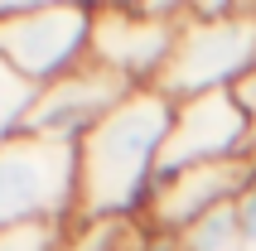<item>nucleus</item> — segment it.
I'll return each instance as SVG.
<instances>
[{"label":"nucleus","mask_w":256,"mask_h":251,"mask_svg":"<svg viewBox=\"0 0 256 251\" xmlns=\"http://www.w3.org/2000/svg\"><path fill=\"white\" fill-rule=\"evenodd\" d=\"M170 126L174 102L160 87H136L106 121L78 140V227L145 222Z\"/></svg>","instance_id":"1"},{"label":"nucleus","mask_w":256,"mask_h":251,"mask_svg":"<svg viewBox=\"0 0 256 251\" xmlns=\"http://www.w3.org/2000/svg\"><path fill=\"white\" fill-rule=\"evenodd\" d=\"M256 68V5L242 0H188L174 54L160 72V92L188 102L203 92H232Z\"/></svg>","instance_id":"2"},{"label":"nucleus","mask_w":256,"mask_h":251,"mask_svg":"<svg viewBox=\"0 0 256 251\" xmlns=\"http://www.w3.org/2000/svg\"><path fill=\"white\" fill-rule=\"evenodd\" d=\"M78 227V145L14 130L0 140V232Z\"/></svg>","instance_id":"3"},{"label":"nucleus","mask_w":256,"mask_h":251,"mask_svg":"<svg viewBox=\"0 0 256 251\" xmlns=\"http://www.w3.org/2000/svg\"><path fill=\"white\" fill-rule=\"evenodd\" d=\"M92 14L87 0H24L20 14L0 20V63L29 87H48L92 58Z\"/></svg>","instance_id":"4"},{"label":"nucleus","mask_w":256,"mask_h":251,"mask_svg":"<svg viewBox=\"0 0 256 251\" xmlns=\"http://www.w3.org/2000/svg\"><path fill=\"white\" fill-rule=\"evenodd\" d=\"M188 0H136V5H97L92 14V63L112 68L130 87H155L174 54V34Z\"/></svg>","instance_id":"5"},{"label":"nucleus","mask_w":256,"mask_h":251,"mask_svg":"<svg viewBox=\"0 0 256 251\" xmlns=\"http://www.w3.org/2000/svg\"><path fill=\"white\" fill-rule=\"evenodd\" d=\"M252 154H256V136L242 102L232 92H203V97L174 102V126L164 140V154H160V179L198 164L252 160Z\"/></svg>","instance_id":"6"},{"label":"nucleus","mask_w":256,"mask_h":251,"mask_svg":"<svg viewBox=\"0 0 256 251\" xmlns=\"http://www.w3.org/2000/svg\"><path fill=\"white\" fill-rule=\"evenodd\" d=\"M130 92H136V87H130L126 78H116L112 68H102V63L87 58L82 68L63 72L58 82H48V87L34 92L20 130L44 136V140H68V145H78V140H82L92 126L106 121Z\"/></svg>","instance_id":"7"},{"label":"nucleus","mask_w":256,"mask_h":251,"mask_svg":"<svg viewBox=\"0 0 256 251\" xmlns=\"http://www.w3.org/2000/svg\"><path fill=\"white\" fill-rule=\"evenodd\" d=\"M246 174H252V160H228V164H198V169L160 179L155 198L145 208V227L160 237H184L213 208L237 203V194L246 188Z\"/></svg>","instance_id":"8"},{"label":"nucleus","mask_w":256,"mask_h":251,"mask_svg":"<svg viewBox=\"0 0 256 251\" xmlns=\"http://www.w3.org/2000/svg\"><path fill=\"white\" fill-rule=\"evenodd\" d=\"M179 251H246L242 222H237V203H222L208 218H198L179 237Z\"/></svg>","instance_id":"9"},{"label":"nucleus","mask_w":256,"mask_h":251,"mask_svg":"<svg viewBox=\"0 0 256 251\" xmlns=\"http://www.w3.org/2000/svg\"><path fill=\"white\" fill-rule=\"evenodd\" d=\"M34 92H39V87H29L24 78H14V72L0 63V140H10L14 130H20V121H24Z\"/></svg>","instance_id":"10"},{"label":"nucleus","mask_w":256,"mask_h":251,"mask_svg":"<svg viewBox=\"0 0 256 251\" xmlns=\"http://www.w3.org/2000/svg\"><path fill=\"white\" fill-rule=\"evenodd\" d=\"M72 227H10L0 232V251H63Z\"/></svg>","instance_id":"11"},{"label":"nucleus","mask_w":256,"mask_h":251,"mask_svg":"<svg viewBox=\"0 0 256 251\" xmlns=\"http://www.w3.org/2000/svg\"><path fill=\"white\" fill-rule=\"evenodd\" d=\"M126 222H87V227H72V237L63 251H116Z\"/></svg>","instance_id":"12"},{"label":"nucleus","mask_w":256,"mask_h":251,"mask_svg":"<svg viewBox=\"0 0 256 251\" xmlns=\"http://www.w3.org/2000/svg\"><path fill=\"white\" fill-rule=\"evenodd\" d=\"M237 222H242L246 251H256V154H252V174H246V188L237 194Z\"/></svg>","instance_id":"13"},{"label":"nucleus","mask_w":256,"mask_h":251,"mask_svg":"<svg viewBox=\"0 0 256 251\" xmlns=\"http://www.w3.org/2000/svg\"><path fill=\"white\" fill-rule=\"evenodd\" d=\"M232 97L242 102V112H246V121H252V136H256V68L246 72V78H242V82H237V87H232Z\"/></svg>","instance_id":"14"}]
</instances>
